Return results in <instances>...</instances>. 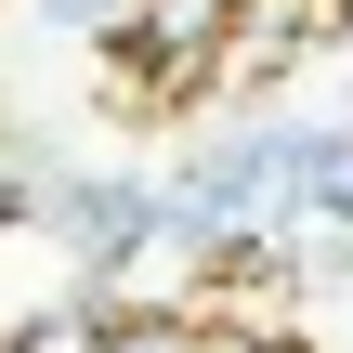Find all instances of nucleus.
Masks as SVG:
<instances>
[{
  "mask_svg": "<svg viewBox=\"0 0 353 353\" xmlns=\"http://www.w3.org/2000/svg\"><path fill=\"white\" fill-rule=\"evenodd\" d=\"M196 353H275V341H196Z\"/></svg>",
  "mask_w": 353,
  "mask_h": 353,
  "instance_id": "nucleus-4",
  "label": "nucleus"
},
{
  "mask_svg": "<svg viewBox=\"0 0 353 353\" xmlns=\"http://www.w3.org/2000/svg\"><path fill=\"white\" fill-rule=\"evenodd\" d=\"M0 210H13V157H0Z\"/></svg>",
  "mask_w": 353,
  "mask_h": 353,
  "instance_id": "nucleus-5",
  "label": "nucleus"
},
{
  "mask_svg": "<svg viewBox=\"0 0 353 353\" xmlns=\"http://www.w3.org/2000/svg\"><path fill=\"white\" fill-rule=\"evenodd\" d=\"M210 327H183V314H131V327H92L79 353H196Z\"/></svg>",
  "mask_w": 353,
  "mask_h": 353,
  "instance_id": "nucleus-2",
  "label": "nucleus"
},
{
  "mask_svg": "<svg viewBox=\"0 0 353 353\" xmlns=\"http://www.w3.org/2000/svg\"><path fill=\"white\" fill-rule=\"evenodd\" d=\"M236 0H131V26L157 39V52H210V26H223Z\"/></svg>",
  "mask_w": 353,
  "mask_h": 353,
  "instance_id": "nucleus-1",
  "label": "nucleus"
},
{
  "mask_svg": "<svg viewBox=\"0 0 353 353\" xmlns=\"http://www.w3.org/2000/svg\"><path fill=\"white\" fill-rule=\"evenodd\" d=\"M92 13H118V0H52V26H92Z\"/></svg>",
  "mask_w": 353,
  "mask_h": 353,
  "instance_id": "nucleus-3",
  "label": "nucleus"
}]
</instances>
